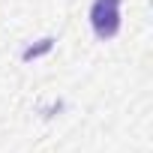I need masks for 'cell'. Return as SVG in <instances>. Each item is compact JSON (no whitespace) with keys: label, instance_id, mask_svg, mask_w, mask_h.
I'll list each match as a JSON object with an SVG mask.
<instances>
[{"label":"cell","instance_id":"1","mask_svg":"<svg viewBox=\"0 0 153 153\" xmlns=\"http://www.w3.org/2000/svg\"><path fill=\"white\" fill-rule=\"evenodd\" d=\"M90 24L99 39H111L120 30V0H93Z\"/></svg>","mask_w":153,"mask_h":153}]
</instances>
